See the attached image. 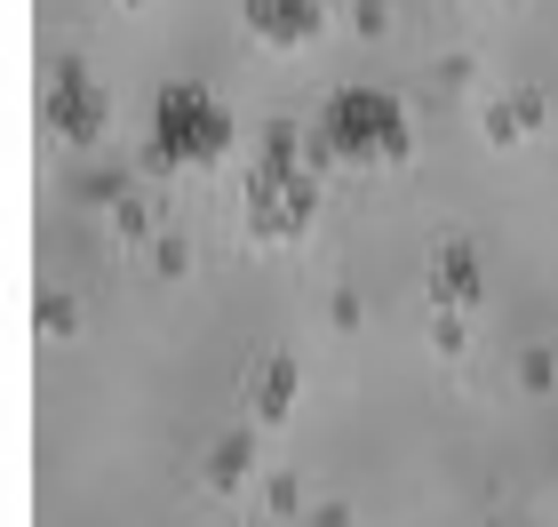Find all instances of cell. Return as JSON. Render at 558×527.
<instances>
[{
  "instance_id": "1",
  "label": "cell",
  "mask_w": 558,
  "mask_h": 527,
  "mask_svg": "<svg viewBox=\"0 0 558 527\" xmlns=\"http://www.w3.org/2000/svg\"><path fill=\"white\" fill-rule=\"evenodd\" d=\"M408 160V112L391 96H367L351 88L319 112L312 129V168H351V176H375V168H399Z\"/></svg>"
},
{
  "instance_id": "2",
  "label": "cell",
  "mask_w": 558,
  "mask_h": 527,
  "mask_svg": "<svg viewBox=\"0 0 558 527\" xmlns=\"http://www.w3.org/2000/svg\"><path fill=\"white\" fill-rule=\"evenodd\" d=\"M223 112H216V96H199V88H168L160 96V168H216L223 160Z\"/></svg>"
},
{
  "instance_id": "3",
  "label": "cell",
  "mask_w": 558,
  "mask_h": 527,
  "mask_svg": "<svg viewBox=\"0 0 558 527\" xmlns=\"http://www.w3.org/2000/svg\"><path fill=\"white\" fill-rule=\"evenodd\" d=\"M247 33L271 48H312L327 33V9L319 0H247Z\"/></svg>"
},
{
  "instance_id": "4",
  "label": "cell",
  "mask_w": 558,
  "mask_h": 527,
  "mask_svg": "<svg viewBox=\"0 0 558 527\" xmlns=\"http://www.w3.org/2000/svg\"><path fill=\"white\" fill-rule=\"evenodd\" d=\"M430 296H454V304H471L478 296V272H471V248H439V256H430Z\"/></svg>"
},
{
  "instance_id": "5",
  "label": "cell",
  "mask_w": 558,
  "mask_h": 527,
  "mask_svg": "<svg viewBox=\"0 0 558 527\" xmlns=\"http://www.w3.org/2000/svg\"><path fill=\"white\" fill-rule=\"evenodd\" d=\"M57 120H64V136H72V144H88L96 129H105V105H96V96L81 88V72H64V96H57Z\"/></svg>"
},
{
  "instance_id": "6",
  "label": "cell",
  "mask_w": 558,
  "mask_h": 527,
  "mask_svg": "<svg viewBox=\"0 0 558 527\" xmlns=\"http://www.w3.org/2000/svg\"><path fill=\"white\" fill-rule=\"evenodd\" d=\"M288 384H295V368H288V360H271V375H264V423L288 416Z\"/></svg>"
},
{
  "instance_id": "7",
  "label": "cell",
  "mask_w": 558,
  "mask_h": 527,
  "mask_svg": "<svg viewBox=\"0 0 558 527\" xmlns=\"http://www.w3.org/2000/svg\"><path fill=\"white\" fill-rule=\"evenodd\" d=\"M129 9H136V0H129Z\"/></svg>"
}]
</instances>
